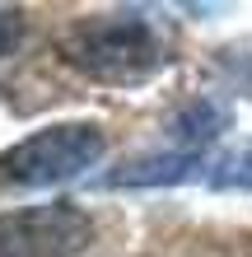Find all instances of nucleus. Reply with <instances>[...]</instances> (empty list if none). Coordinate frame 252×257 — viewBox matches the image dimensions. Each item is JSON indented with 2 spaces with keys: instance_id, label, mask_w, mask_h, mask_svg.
<instances>
[{
  "instance_id": "f257e3e1",
  "label": "nucleus",
  "mask_w": 252,
  "mask_h": 257,
  "mask_svg": "<svg viewBox=\"0 0 252 257\" xmlns=\"http://www.w3.org/2000/svg\"><path fill=\"white\" fill-rule=\"evenodd\" d=\"M173 24H164L150 10H108L84 14L61 33L56 52L66 66H75L89 80L103 84H140L154 70L173 61Z\"/></svg>"
},
{
  "instance_id": "f03ea898",
  "label": "nucleus",
  "mask_w": 252,
  "mask_h": 257,
  "mask_svg": "<svg viewBox=\"0 0 252 257\" xmlns=\"http://www.w3.org/2000/svg\"><path fill=\"white\" fill-rule=\"evenodd\" d=\"M103 155H108V131L98 122H56L0 150V187H61L98 169Z\"/></svg>"
},
{
  "instance_id": "7ed1b4c3",
  "label": "nucleus",
  "mask_w": 252,
  "mask_h": 257,
  "mask_svg": "<svg viewBox=\"0 0 252 257\" xmlns=\"http://www.w3.org/2000/svg\"><path fill=\"white\" fill-rule=\"evenodd\" d=\"M94 243V220L75 201L19 206L0 215V257H80Z\"/></svg>"
},
{
  "instance_id": "20e7f679",
  "label": "nucleus",
  "mask_w": 252,
  "mask_h": 257,
  "mask_svg": "<svg viewBox=\"0 0 252 257\" xmlns=\"http://www.w3.org/2000/svg\"><path fill=\"white\" fill-rule=\"evenodd\" d=\"M215 164L205 159V150H150V155L122 159L112 173L98 178V187L108 192H145V187H177L191 178H210Z\"/></svg>"
},
{
  "instance_id": "39448f33",
  "label": "nucleus",
  "mask_w": 252,
  "mask_h": 257,
  "mask_svg": "<svg viewBox=\"0 0 252 257\" xmlns=\"http://www.w3.org/2000/svg\"><path fill=\"white\" fill-rule=\"evenodd\" d=\"M219 131H229V108L215 98H187L168 122L173 150H205Z\"/></svg>"
},
{
  "instance_id": "423d86ee",
  "label": "nucleus",
  "mask_w": 252,
  "mask_h": 257,
  "mask_svg": "<svg viewBox=\"0 0 252 257\" xmlns=\"http://www.w3.org/2000/svg\"><path fill=\"white\" fill-rule=\"evenodd\" d=\"M205 183L219 187V192H252V141L229 150L224 159H215V169H210Z\"/></svg>"
},
{
  "instance_id": "0eeeda50",
  "label": "nucleus",
  "mask_w": 252,
  "mask_h": 257,
  "mask_svg": "<svg viewBox=\"0 0 252 257\" xmlns=\"http://www.w3.org/2000/svg\"><path fill=\"white\" fill-rule=\"evenodd\" d=\"M19 42H24V10L0 5V56H10Z\"/></svg>"
}]
</instances>
